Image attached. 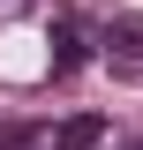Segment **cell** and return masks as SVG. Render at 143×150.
I'll return each mask as SVG.
<instances>
[{"label": "cell", "mask_w": 143, "mask_h": 150, "mask_svg": "<svg viewBox=\"0 0 143 150\" xmlns=\"http://www.w3.org/2000/svg\"><path fill=\"white\" fill-rule=\"evenodd\" d=\"M106 45H113L121 60H143V15H113V23H106Z\"/></svg>", "instance_id": "cell-3"}, {"label": "cell", "mask_w": 143, "mask_h": 150, "mask_svg": "<svg viewBox=\"0 0 143 150\" xmlns=\"http://www.w3.org/2000/svg\"><path fill=\"white\" fill-rule=\"evenodd\" d=\"M98 143H106V112H75L53 135V150H98Z\"/></svg>", "instance_id": "cell-2"}, {"label": "cell", "mask_w": 143, "mask_h": 150, "mask_svg": "<svg viewBox=\"0 0 143 150\" xmlns=\"http://www.w3.org/2000/svg\"><path fill=\"white\" fill-rule=\"evenodd\" d=\"M83 60H90V45H83V23H75V15H60V23H53V75H75Z\"/></svg>", "instance_id": "cell-1"}, {"label": "cell", "mask_w": 143, "mask_h": 150, "mask_svg": "<svg viewBox=\"0 0 143 150\" xmlns=\"http://www.w3.org/2000/svg\"><path fill=\"white\" fill-rule=\"evenodd\" d=\"M136 150H143V143H136Z\"/></svg>", "instance_id": "cell-4"}]
</instances>
